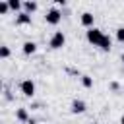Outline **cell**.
<instances>
[{
	"mask_svg": "<svg viewBox=\"0 0 124 124\" xmlns=\"http://www.w3.org/2000/svg\"><path fill=\"white\" fill-rule=\"evenodd\" d=\"M16 23H17V25H27V23H31V16L25 14V12H21V14H17Z\"/></svg>",
	"mask_w": 124,
	"mask_h": 124,
	"instance_id": "8992f818",
	"label": "cell"
},
{
	"mask_svg": "<svg viewBox=\"0 0 124 124\" xmlns=\"http://www.w3.org/2000/svg\"><path fill=\"white\" fill-rule=\"evenodd\" d=\"M0 56H2V58H8V56H10V48H8L6 45L0 46Z\"/></svg>",
	"mask_w": 124,
	"mask_h": 124,
	"instance_id": "9a60e30c",
	"label": "cell"
},
{
	"mask_svg": "<svg viewBox=\"0 0 124 124\" xmlns=\"http://www.w3.org/2000/svg\"><path fill=\"white\" fill-rule=\"evenodd\" d=\"M8 4H10V10H16V12H19L21 8H23V4L19 2V0H8ZM21 14V12H19Z\"/></svg>",
	"mask_w": 124,
	"mask_h": 124,
	"instance_id": "30bf717a",
	"label": "cell"
},
{
	"mask_svg": "<svg viewBox=\"0 0 124 124\" xmlns=\"http://www.w3.org/2000/svg\"><path fill=\"white\" fill-rule=\"evenodd\" d=\"M120 122H122V124H124V116H122V118H120Z\"/></svg>",
	"mask_w": 124,
	"mask_h": 124,
	"instance_id": "e0dca14e",
	"label": "cell"
},
{
	"mask_svg": "<svg viewBox=\"0 0 124 124\" xmlns=\"http://www.w3.org/2000/svg\"><path fill=\"white\" fill-rule=\"evenodd\" d=\"M64 45H66V37H64V33H62V31H56V33L50 37V43H48V46L56 50V48H62Z\"/></svg>",
	"mask_w": 124,
	"mask_h": 124,
	"instance_id": "7a4b0ae2",
	"label": "cell"
},
{
	"mask_svg": "<svg viewBox=\"0 0 124 124\" xmlns=\"http://www.w3.org/2000/svg\"><path fill=\"white\" fill-rule=\"evenodd\" d=\"M81 83H83V87H91L93 85V79L89 76H81Z\"/></svg>",
	"mask_w": 124,
	"mask_h": 124,
	"instance_id": "7c38bea8",
	"label": "cell"
},
{
	"mask_svg": "<svg viewBox=\"0 0 124 124\" xmlns=\"http://www.w3.org/2000/svg\"><path fill=\"white\" fill-rule=\"evenodd\" d=\"M93 21H95V16H93L91 12H85V14H81V25H83V27L91 29V27H93Z\"/></svg>",
	"mask_w": 124,
	"mask_h": 124,
	"instance_id": "5b68a950",
	"label": "cell"
},
{
	"mask_svg": "<svg viewBox=\"0 0 124 124\" xmlns=\"http://www.w3.org/2000/svg\"><path fill=\"white\" fill-rule=\"evenodd\" d=\"M116 39H118L120 43H124V27H118V29H116Z\"/></svg>",
	"mask_w": 124,
	"mask_h": 124,
	"instance_id": "2e32d148",
	"label": "cell"
},
{
	"mask_svg": "<svg viewBox=\"0 0 124 124\" xmlns=\"http://www.w3.org/2000/svg\"><path fill=\"white\" fill-rule=\"evenodd\" d=\"M45 19H46V23H50V25H58V23H60V19H62V14H60L56 8H52V10H48V12H46Z\"/></svg>",
	"mask_w": 124,
	"mask_h": 124,
	"instance_id": "3957f363",
	"label": "cell"
},
{
	"mask_svg": "<svg viewBox=\"0 0 124 124\" xmlns=\"http://www.w3.org/2000/svg\"><path fill=\"white\" fill-rule=\"evenodd\" d=\"M83 110H85V103L83 101H74L72 103V112L74 114H81Z\"/></svg>",
	"mask_w": 124,
	"mask_h": 124,
	"instance_id": "52a82bcc",
	"label": "cell"
},
{
	"mask_svg": "<svg viewBox=\"0 0 124 124\" xmlns=\"http://www.w3.org/2000/svg\"><path fill=\"white\" fill-rule=\"evenodd\" d=\"M16 116H17L19 120H27V110H25V108H17Z\"/></svg>",
	"mask_w": 124,
	"mask_h": 124,
	"instance_id": "4fadbf2b",
	"label": "cell"
},
{
	"mask_svg": "<svg viewBox=\"0 0 124 124\" xmlns=\"http://www.w3.org/2000/svg\"><path fill=\"white\" fill-rule=\"evenodd\" d=\"M19 89H21V93H23L25 97H33V95H35V83H33L31 79H25V81H21Z\"/></svg>",
	"mask_w": 124,
	"mask_h": 124,
	"instance_id": "277c9868",
	"label": "cell"
},
{
	"mask_svg": "<svg viewBox=\"0 0 124 124\" xmlns=\"http://www.w3.org/2000/svg\"><path fill=\"white\" fill-rule=\"evenodd\" d=\"M8 10H10V4L4 0V2H0V14H8Z\"/></svg>",
	"mask_w": 124,
	"mask_h": 124,
	"instance_id": "5bb4252c",
	"label": "cell"
},
{
	"mask_svg": "<svg viewBox=\"0 0 124 124\" xmlns=\"http://www.w3.org/2000/svg\"><path fill=\"white\" fill-rule=\"evenodd\" d=\"M37 8H39L37 2H23V10H25V14H29V16H31Z\"/></svg>",
	"mask_w": 124,
	"mask_h": 124,
	"instance_id": "9c48e42d",
	"label": "cell"
},
{
	"mask_svg": "<svg viewBox=\"0 0 124 124\" xmlns=\"http://www.w3.org/2000/svg\"><path fill=\"white\" fill-rule=\"evenodd\" d=\"M87 41L91 43V45H95V46H101V43H103V39H105V33L101 31V29H97V27H91V29H87Z\"/></svg>",
	"mask_w": 124,
	"mask_h": 124,
	"instance_id": "6da1fadb",
	"label": "cell"
},
{
	"mask_svg": "<svg viewBox=\"0 0 124 124\" xmlns=\"http://www.w3.org/2000/svg\"><path fill=\"white\" fill-rule=\"evenodd\" d=\"M110 45H112L110 37H107V35H105V39H103V43H101V48H103V50H110Z\"/></svg>",
	"mask_w": 124,
	"mask_h": 124,
	"instance_id": "8fae6325",
	"label": "cell"
},
{
	"mask_svg": "<svg viewBox=\"0 0 124 124\" xmlns=\"http://www.w3.org/2000/svg\"><path fill=\"white\" fill-rule=\"evenodd\" d=\"M122 62H124V54H122Z\"/></svg>",
	"mask_w": 124,
	"mask_h": 124,
	"instance_id": "ac0fdd59",
	"label": "cell"
},
{
	"mask_svg": "<svg viewBox=\"0 0 124 124\" xmlns=\"http://www.w3.org/2000/svg\"><path fill=\"white\" fill-rule=\"evenodd\" d=\"M35 50H37V45L33 41H25L23 43V54H33Z\"/></svg>",
	"mask_w": 124,
	"mask_h": 124,
	"instance_id": "ba28073f",
	"label": "cell"
}]
</instances>
